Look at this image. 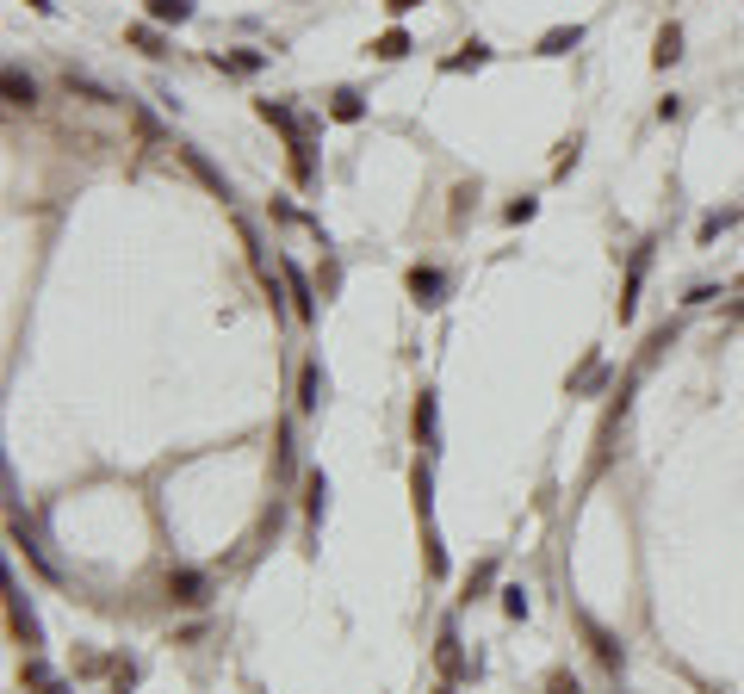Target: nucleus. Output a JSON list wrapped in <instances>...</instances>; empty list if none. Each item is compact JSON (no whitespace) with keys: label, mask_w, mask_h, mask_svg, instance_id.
Here are the masks:
<instances>
[{"label":"nucleus","mask_w":744,"mask_h":694,"mask_svg":"<svg viewBox=\"0 0 744 694\" xmlns=\"http://www.w3.org/2000/svg\"><path fill=\"white\" fill-rule=\"evenodd\" d=\"M212 63L230 74H254V69H267V50H217Z\"/></svg>","instance_id":"nucleus-14"},{"label":"nucleus","mask_w":744,"mask_h":694,"mask_svg":"<svg viewBox=\"0 0 744 694\" xmlns=\"http://www.w3.org/2000/svg\"><path fill=\"white\" fill-rule=\"evenodd\" d=\"M168 595H174L180 608H205V601H212V577H205V570H174V577H168Z\"/></svg>","instance_id":"nucleus-5"},{"label":"nucleus","mask_w":744,"mask_h":694,"mask_svg":"<svg viewBox=\"0 0 744 694\" xmlns=\"http://www.w3.org/2000/svg\"><path fill=\"white\" fill-rule=\"evenodd\" d=\"M6 105H37V81L19 63H6Z\"/></svg>","instance_id":"nucleus-17"},{"label":"nucleus","mask_w":744,"mask_h":694,"mask_svg":"<svg viewBox=\"0 0 744 694\" xmlns=\"http://www.w3.org/2000/svg\"><path fill=\"white\" fill-rule=\"evenodd\" d=\"M391 13H410V6H422V0H385Z\"/></svg>","instance_id":"nucleus-29"},{"label":"nucleus","mask_w":744,"mask_h":694,"mask_svg":"<svg viewBox=\"0 0 744 694\" xmlns=\"http://www.w3.org/2000/svg\"><path fill=\"white\" fill-rule=\"evenodd\" d=\"M583 44V25H552V32L540 37V56H570Z\"/></svg>","instance_id":"nucleus-15"},{"label":"nucleus","mask_w":744,"mask_h":694,"mask_svg":"<svg viewBox=\"0 0 744 694\" xmlns=\"http://www.w3.org/2000/svg\"><path fill=\"white\" fill-rule=\"evenodd\" d=\"M744 211L739 205H726V211H708V217H701V230H695V236H701V243H713V236H719V230H732V223H739Z\"/></svg>","instance_id":"nucleus-22"},{"label":"nucleus","mask_w":744,"mask_h":694,"mask_svg":"<svg viewBox=\"0 0 744 694\" xmlns=\"http://www.w3.org/2000/svg\"><path fill=\"white\" fill-rule=\"evenodd\" d=\"M608 372H602V353H590V360H583V366H577V379H570V397H583V391H596V384H602Z\"/></svg>","instance_id":"nucleus-21"},{"label":"nucleus","mask_w":744,"mask_h":694,"mask_svg":"<svg viewBox=\"0 0 744 694\" xmlns=\"http://www.w3.org/2000/svg\"><path fill=\"white\" fill-rule=\"evenodd\" d=\"M186 162H193V168H199V180H205V186H212L217 199H230V180H223V174H217L212 162H205V155H199V149H186Z\"/></svg>","instance_id":"nucleus-23"},{"label":"nucleus","mask_w":744,"mask_h":694,"mask_svg":"<svg viewBox=\"0 0 744 694\" xmlns=\"http://www.w3.org/2000/svg\"><path fill=\"white\" fill-rule=\"evenodd\" d=\"M25 6H32V13H56V0H25Z\"/></svg>","instance_id":"nucleus-30"},{"label":"nucleus","mask_w":744,"mask_h":694,"mask_svg":"<svg viewBox=\"0 0 744 694\" xmlns=\"http://www.w3.org/2000/svg\"><path fill=\"white\" fill-rule=\"evenodd\" d=\"M434 658H441V669H447V682H460V676H465V651H460V632H453V626H441Z\"/></svg>","instance_id":"nucleus-12"},{"label":"nucleus","mask_w":744,"mask_h":694,"mask_svg":"<svg viewBox=\"0 0 744 694\" xmlns=\"http://www.w3.org/2000/svg\"><path fill=\"white\" fill-rule=\"evenodd\" d=\"M484 63H491V44H478V37H471L460 56H447L441 69H447V74H460V69H484Z\"/></svg>","instance_id":"nucleus-19"},{"label":"nucleus","mask_w":744,"mask_h":694,"mask_svg":"<svg viewBox=\"0 0 744 694\" xmlns=\"http://www.w3.org/2000/svg\"><path fill=\"white\" fill-rule=\"evenodd\" d=\"M502 614H509V620H528V590H521V583L502 590Z\"/></svg>","instance_id":"nucleus-25"},{"label":"nucleus","mask_w":744,"mask_h":694,"mask_svg":"<svg viewBox=\"0 0 744 694\" xmlns=\"http://www.w3.org/2000/svg\"><path fill=\"white\" fill-rule=\"evenodd\" d=\"M491 583H496V564H491V558H484V564L471 570V583H465V601H478V595L491 590Z\"/></svg>","instance_id":"nucleus-26"},{"label":"nucleus","mask_w":744,"mask_h":694,"mask_svg":"<svg viewBox=\"0 0 744 694\" xmlns=\"http://www.w3.org/2000/svg\"><path fill=\"white\" fill-rule=\"evenodd\" d=\"M546 694H583V689H577V676H565V669H552V676H546Z\"/></svg>","instance_id":"nucleus-27"},{"label":"nucleus","mask_w":744,"mask_h":694,"mask_svg":"<svg viewBox=\"0 0 744 694\" xmlns=\"http://www.w3.org/2000/svg\"><path fill=\"white\" fill-rule=\"evenodd\" d=\"M19 682H25L32 694H69V682H63L50 663L37 658V651H25V669H19Z\"/></svg>","instance_id":"nucleus-7"},{"label":"nucleus","mask_w":744,"mask_h":694,"mask_svg":"<svg viewBox=\"0 0 744 694\" xmlns=\"http://www.w3.org/2000/svg\"><path fill=\"white\" fill-rule=\"evenodd\" d=\"M447 292H453V273H441V267H410V298L434 311V304H447Z\"/></svg>","instance_id":"nucleus-3"},{"label":"nucleus","mask_w":744,"mask_h":694,"mask_svg":"<svg viewBox=\"0 0 744 694\" xmlns=\"http://www.w3.org/2000/svg\"><path fill=\"white\" fill-rule=\"evenodd\" d=\"M322 397H329V379H322V366L311 360V366H304V379H298V410H304V416H317Z\"/></svg>","instance_id":"nucleus-10"},{"label":"nucleus","mask_w":744,"mask_h":694,"mask_svg":"<svg viewBox=\"0 0 744 694\" xmlns=\"http://www.w3.org/2000/svg\"><path fill=\"white\" fill-rule=\"evenodd\" d=\"M280 279H285V292H292V311H298V322H311V316H317V292H311L304 267H298V261H280Z\"/></svg>","instance_id":"nucleus-4"},{"label":"nucleus","mask_w":744,"mask_h":694,"mask_svg":"<svg viewBox=\"0 0 744 694\" xmlns=\"http://www.w3.org/2000/svg\"><path fill=\"white\" fill-rule=\"evenodd\" d=\"M410 50H416V44H410V32H403V25H391L385 37H372V56H379V63H403Z\"/></svg>","instance_id":"nucleus-13"},{"label":"nucleus","mask_w":744,"mask_h":694,"mask_svg":"<svg viewBox=\"0 0 744 694\" xmlns=\"http://www.w3.org/2000/svg\"><path fill=\"white\" fill-rule=\"evenodd\" d=\"M676 56H682V25H664V32H658V50H651V63H658V69H670Z\"/></svg>","instance_id":"nucleus-20"},{"label":"nucleus","mask_w":744,"mask_h":694,"mask_svg":"<svg viewBox=\"0 0 744 694\" xmlns=\"http://www.w3.org/2000/svg\"><path fill=\"white\" fill-rule=\"evenodd\" d=\"M645 267H651V243L633 248V267H627V292H620V322L639 311V285H645Z\"/></svg>","instance_id":"nucleus-9"},{"label":"nucleus","mask_w":744,"mask_h":694,"mask_svg":"<svg viewBox=\"0 0 744 694\" xmlns=\"http://www.w3.org/2000/svg\"><path fill=\"white\" fill-rule=\"evenodd\" d=\"M143 6H149L155 25H186L193 19V0H143Z\"/></svg>","instance_id":"nucleus-18"},{"label":"nucleus","mask_w":744,"mask_h":694,"mask_svg":"<svg viewBox=\"0 0 744 694\" xmlns=\"http://www.w3.org/2000/svg\"><path fill=\"white\" fill-rule=\"evenodd\" d=\"M6 620H13V639H19L25 651L44 645V626H37L32 601H25V590H19V577H13V570H6Z\"/></svg>","instance_id":"nucleus-1"},{"label":"nucleus","mask_w":744,"mask_h":694,"mask_svg":"<svg viewBox=\"0 0 744 694\" xmlns=\"http://www.w3.org/2000/svg\"><path fill=\"white\" fill-rule=\"evenodd\" d=\"M329 118L335 124H360L366 118V100H360L354 87H342V94H329Z\"/></svg>","instance_id":"nucleus-16"},{"label":"nucleus","mask_w":744,"mask_h":694,"mask_svg":"<svg viewBox=\"0 0 744 694\" xmlns=\"http://www.w3.org/2000/svg\"><path fill=\"white\" fill-rule=\"evenodd\" d=\"M254 112H261L273 131H285V149H292V143H317V118H298L285 100H254Z\"/></svg>","instance_id":"nucleus-2"},{"label":"nucleus","mask_w":744,"mask_h":694,"mask_svg":"<svg viewBox=\"0 0 744 694\" xmlns=\"http://www.w3.org/2000/svg\"><path fill=\"white\" fill-rule=\"evenodd\" d=\"M13 540H19V546H25V558H32L37 570H44V577H50V583H63V564H56V558H50V546H44V540H37L32 527H25V520L13 515Z\"/></svg>","instance_id":"nucleus-6"},{"label":"nucleus","mask_w":744,"mask_h":694,"mask_svg":"<svg viewBox=\"0 0 744 694\" xmlns=\"http://www.w3.org/2000/svg\"><path fill=\"white\" fill-rule=\"evenodd\" d=\"M416 441H422V452H441V421H434V391H422V397H416Z\"/></svg>","instance_id":"nucleus-11"},{"label":"nucleus","mask_w":744,"mask_h":694,"mask_svg":"<svg viewBox=\"0 0 744 694\" xmlns=\"http://www.w3.org/2000/svg\"><path fill=\"white\" fill-rule=\"evenodd\" d=\"M583 632H590V651H596V658H602L608 669L620 676V669H627V651H620V639H614L608 626H596V620H583Z\"/></svg>","instance_id":"nucleus-8"},{"label":"nucleus","mask_w":744,"mask_h":694,"mask_svg":"<svg viewBox=\"0 0 744 694\" xmlns=\"http://www.w3.org/2000/svg\"><path fill=\"white\" fill-rule=\"evenodd\" d=\"M533 211H540V205H533V199H515V205H509V211H502V217H509V223H528V217H533Z\"/></svg>","instance_id":"nucleus-28"},{"label":"nucleus","mask_w":744,"mask_h":694,"mask_svg":"<svg viewBox=\"0 0 744 694\" xmlns=\"http://www.w3.org/2000/svg\"><path fill=\"white\" fill-rule=\"evenodd\" d=\"M124 37L137 44L143 56H168V44H162V32H155V25H131V32H124Z\"/></svg>","instance_id":"nucleus-24"}]
</instances>
